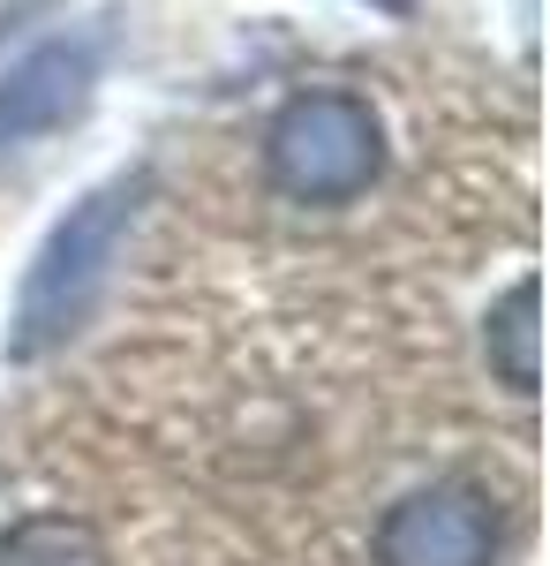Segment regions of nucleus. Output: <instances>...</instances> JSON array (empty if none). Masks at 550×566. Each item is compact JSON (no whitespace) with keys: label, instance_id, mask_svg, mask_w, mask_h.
Wrapping results in <instances>:
<instances>
[{"label":"nucleus","instance_id":"1","mask_svg":"<svg viewBox=\"0 0 550 566\" xmlns=\"http://www.w3.org/2000/svg\"><path fill=\"white\" fill-rule=\"evenodd\" d=\"M144 197H151V175L128 167V175H106L98 189H84L68 212L45 227L39 258H31L23 287H15L8 333H0L8 363H45L68 340H84L98 303L114 295V272H121V250L136 234V219H144Z\"/></svg>","mask_w":550,"mask_h":566},{"label":"nucleus","instance_id":"2","mask_svg":"<svg viewBox=\"0 0 550 566\" xmlns=\"http://www.w3.org/2000/svg\"><path fill=\"white\" fill-rule=\"evenodd\" d=\"M264 175L287 205H355L384 175V122L362 91H295L264 129Z\"/></svg>","mask_w":550,"mask_h":566},{"label":"nucleus","instance_id":"3","mask_svg":"<svg viewBox=\"0 0 550 566\" xmlns=\"http://www.w3.org/2000/svg\"><path fill=\"white\" fill-rule=\"evenodd\" d=\"M498 544H506V514L467 476L392 499L378 522V566H498Z\"/></svg>","mask_w":550,"mask_h":566},{"label":"nucleus","instance_id":"4","mask_svg":"<svg viewBox=\"0 0 550 566\" xmlns=\"http://www.w3.org/2000/svg\"><path fill=\"white\" fill-rule=\"evenodd\" d=\"M91 91H98V45L91 39H45L23 61H8L0 69V151L84 122Z\"/></svg>","mask_w":550,"mask_h":566},{"label":"nucleus","instance_id":"5","mask_svg":"<svg viewBox=\"0 0 550 566\" xmlns=\"http://www.w3.org/2000/svg\"><path fill=\"white\" fill-rule=\"evenodd\" d=\"M483 355H490V378L528 400L536 392V280H512L498 310L483 317Z\"/></svg>","mask_w":550,"mask_h":566},{"label":"nucleus","instance_id":"6","mask_svg":"<svg viewBox=\"0 0 550 566\" xmlns=\"http://www.w3.org/2000/svg\"><path fill=\"white\" fill-rule=\"evenodd\" d=\"M0 566H106V544L76 514H31L0 536Z\"/></svg>","mask_w":550,"mask_h":566},{"label":"nucleus","instance_id":"7","mask_svg":"<svg viewBox=\"0 0 550 566\" xmlns=\"http://www.w3.org/2000/svg\"><path fill=\"white\" fill-rule=\"evenodd\" d=\"M370 8H392V15H408V8H415V0H370Z\"/></svg>","mask_w":550,"mask_h":566}]
</instances>
